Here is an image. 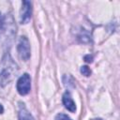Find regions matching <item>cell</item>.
<instances>
[{"mask_svg":"<svg viewBox=\"0 0 120 120\" xmlns=\"http://www.w3.org/2000/svg\"><path fill=\"white\" fill-rule=\"evenodd\" d=\"M31 88V78L27 73L22 75L17 82V90L20 95L24 96L29 93Z\"/></svg>","mask_w":120,"mask_h":120,"instance_id":"6da1fadb","label":"cell"},{"mask_svg":"<svg viewBox=\"0 0 120 120\" xmlns=\"http://www.w3.org/2000/svg\"><path fill=\"white\" fill-rule=\"evenodd\" d=\"M18 53L22 60L27 61L30 57V44L25 37H21L18 43Z\"/></svg>","mask_w":120,"mask_h":120,"instance_id":"7a4b0ae2","label":"cell"},{"mask_svg":"<svg viewBox=\"0 0 120 120\" xmlns=\"http://www.w3.org/2000/svg\"><path fill=\"white\" fill-rule=\"evenodd\" d=\"M31 14H32L31 3L29 1H23L21 8V22L27 23L31 19Z\"/></svg>","mask_w":120,"mask_h":120,"instance_id":"3957f363","label":"cell"},{"mask_svg":"<svg viewBox=\"0 0 120 120\" xmlns=\"http://www.w3.org/2000/svg\"><path fill=\"white\" fill-rule=\"evenodd\" d=\"M63 104L66 107V109H68L69 112H74L76 111L75 102L73 101V99L71 98V95H70V93L68 91L65 92L64 95H63Z\"/></svg>","mask_w":120,"mask_h":120,"instance_id":"277c9868","label":"cell"},{"mask_svg":"<svg viewBox=\"0 0 120 120\" xmlns=\"http://www.w3.org/2000/svg\"><path fill=\"white\" fill-rule=\"evenodd\" d=\"M19 120H35L23 103H20L19 106Z\"/></svg>","mask_w":120,"mask_h":120,"instance_id":"5b68a950","label":"cell"},{"mask_svg":"<svg viewBox=\"0 0 120 120\" xmlns=\"http://www.w3.org/2000/svg\"><path fill=\"white\" fill-rule=\"evenodd\" d=\"M81 73H82V75H84V76H90V74H91V69H90L88 67H86V66H82V67L81 68Z\"/></svg>","mask_w":120,"mask_h":120,"instance_id":"8992f818","label":"cell"},{"mask_svg":"<svg viewBox=\"0 0 120 120\" xmlns=\"http://www.w3.org/2000/svg\"><path fill=\"white\" fill-rule=\"evenodd\" d=\"M55 120H72L70 117H68V115L64 114V113H59L56 115Z\"/></svg>","mask_w":120,"mask_h":120,"instance_id":"52a82bcc","label":"cell"},{"mask_svg":"<svg viewBox=\"0 0 120 120\" xmlns=\"http://www.w3.org/2000/svg\"><path fill=\"white\" fill-rule=\"evenodd\" d=\"M85 59H86L85 60L86 62H92V56H90V57L89 56H85Z\"/></svg>","mask_w":120,"mask_h":120,"instance_id":"ba28073f","label":"cell"},{"mask_svg":"<svg viewBox=\"0 0 120 120\" xmlns=\"http://www.w3.org/2000/svg\"><path fill=\"white\" fill-rule=\"evenodd\" d=\"M2 24H3V19H2V16L0 14V27H2Z\"/></svg>","mask_w":120,"mask_h":120,"instance_id":"9c48e42d","label":"cell"},{"mask_svg":"<svg viewBox=\"0 0 120 120\" xmlns=\"http://www.w3.org/2000/svg\"><path fill=\"white\" fill-rule=\"evenodd\" d=\"M3 112V107L0 105V113H2Z\"/></svg>","mask_w":120,"mask_h":120,"instance_id":"30bf717a","label":"cell"},{"mask_svg":"<svg viewBox=\"0 0 120 120\" xmlns=\"http://www.w3.org/2000/svg\"><path fill=\"white\" fill-rule=\"evenodd\" d=\"M91 120H101L100 118H95V119H91Z\"/></svg>","mask_w":120,"mask_h":120,"instance_id":"8fae6325","label":"cell"}]
</instances>
